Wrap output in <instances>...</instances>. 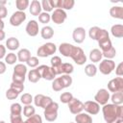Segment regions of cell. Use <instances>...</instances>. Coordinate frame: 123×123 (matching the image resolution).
Listing matches in <instances>:
<instances>
[{
    "label": "cell",
    "instance_id": "obj_48",
    "mask_svg": "<svg viewBox=\"0 0 123 123\" xmlns=\"http://www.w3.org/2000/svg\"><path fill=\"white\" fill-rule=\"evenodd\" d=\"M10 87H12V88L15 89L17 92L21 93V92L24 90V84H20V83H13V82H12V84H11Z\"/></svg>",
    "mask_w": 123,
    "mask_h": 123
},
{
    "label": "cell",
    "instance_id": "obj_52",
    "mask_svg": "<svg viewBox=\"0 0 123 123\" xmlns=\"http://www.w3.org/2000/svg\"><path fill=\"white\" fill-rule=\"evenodd\" d=\"M7 14H8V10H7L6 6H1L0 5V18L1 19L5 18L7 16Z\"/></svg>",
    "mask_w": 123,
    "mask_h": 123
},
{
    "label": "cell",
    "instance_id": "obj_7",
    "mask_svg": "<svg viewBox=\"0 0 123 123\" xmlns=\"http://www.w3.org/2000/svg\"><path fill=\"white\" fill-rule=\"evenodd\" d=\"M115 68V62L112 61V60H108V59H105L103 61L100 62V64H99V70L102 74L104 75H109L111 74L113 69Z\"/></svg>",
    "mask_w": 123,
    "mask_h": 123
},
{
    "label": "cell",
    "instance_id": "obj_50",
    "mask_svg": "<svg viewBox=\"0 0 123 123\" xmlns=\"http://www.w3.org/2000/svg\"><path fill=\"white\" fill-rule=\"evenodd\" d=\"M110 36H109V33H108V31L107 30H105V29H100V32H99V34H98V37H97V41H99L100 39H102V38H105V37H109Z\"/></svg>",
    "mask_w": 123,
    "mask_h": 123
},
{
    "label": "cell",
    "instance_id": "obj_24",
    "mask_svg": "<svg viewBox=\"0 0 123 123\" xmlns=\"http://www.w3.org/2000/svg\"><path fill=\"white\" fill-rule=\"evenodd\" d=\"M40 36L44 39H50V38H52L53 36H54V30H53V28L50 27V26H44L40 30Z\"/></svg>",
    "mask_w": 123,
    "mask_h": 123
},
{
    "label": "cell",
    "instance_id": "obj_26",
    "mask_svg": "<svg viewBox=\"0 0 123 123\" xmlns=\"http://www.w3.org/2000/svg\"><path fill=\"white\" fill-rule=\"evenodd\" d=\"M102 52L95 48V49H92L90 52H89V60L92 62H101L102 60Z\"/></svg>",
    "mask_w": 123,
    "mask_h": 123
},
{
    "label": "cell",
    "instance_id": "obj_53",
    "mask_svg": "<svg viewBox=\"0 0 123 123\" xmlns=\"http://www.w3.org/2000/svg\"><path fill=\"white\" fill-rule=\"evenodd\" d=\"M6 56V47L2 44H0V60L3 59Z\"/></svg>",
    "mask_w": 123,
    "mask_h": 123
},
{
    "label": "cell",
    "instance_id": "obj_54",
    "mask_svg": "<svg viewBox=\"0 0 123 123\" xmlns=\"http://www.w3.org/2000/svg\"><path fill=\"white\" fill-rule=\"evenodd\" d=\"M6 69H7L6 63L4 62H0V74H4L6 72Z\"/></svg>",
    "mask_w": 123,
    "mask_h": 123
},
{
    "label": "cell",
    "instance_id": "obj_44",
    "mask_svg": "<svg viewBox=\"0 0 123 123\" xmlns=\"http://www.w3.org/2000/svg\"><path fill=\"white\" fill-rule=\"evenodd\" d=\"M24 123H42V118H41L40 115L35 113L34 115L28 117V118L24 121Z\"/></svg>",
    "mask_w": 123,
    "mask_h": 123
},
{
    "label": "cell",
    "instance_id": "obj_29",
    "mask_svg": "<svg viewBox=\"0 0 123 123\" xmlns=\"http://www.w3.org/2000/svg\"><path fill=\"white\" fill-rule=\"evenodd\" d=\"M40 78H41L40 73L38 72V70L37 68L36 69H32V70H30L28 72V80L31 83H37Z\"/></svg>",
    "mask_w": 123,
    "mask_h": 123
},
{
    "label": "cell",
    "instance_id": "obj_43",
    "mask_svg": "<svg viewBox=\"0 0 123 123\" xmlns=\"http://www.w3.org/2000/svg\"><path fill=\"white\" fill-rule=\"evenodd\" d=\"M72 98H73V95L71 92H63L60 96V100L63 104H68Z\"/></svg>",
    "mask_w": 123,
    "mask_h": 123
},
{
    "label": "cell",
    "instance_id": "obj_23",
    "mask_svg": "<svg viewBox=\"0 0 123 123\" xmlns=\"http://www.w3.org/2000/svg\"><path fill=\"white\" fill-rule=\"evenodd\" d=\"M6 47L11 50V51H13V50H16L18 49L19 47V40L16 38V37H9L7 40H6Z\"/></svg>",
    "mask_w": 123,
    "mask_h": 123
},
{
    "label": "cell",
    "instance_id": "obj_46",
    "mask_svg": "<svg viewBox=\"0 0 123 123\" xmlns=\"http://www.w3.org/2000/svg\"><path fill=\"white\" fill-rule=\"evenodd\" d=\"M40 4H41V8L44 10L45 12H49L53 11V8L50 4V0H42V2Z\"/></svg>",
    "mask_w": 123,
    "mask_h": 123
},
{
    "label": "cell",
    "instance_id": "obj_21",
    "mask_svg": "<svg viewBox=\"0 0 123 123\" xmlns=\"http://www.w3.org/2000/svg\"><path fill=\"white\" fill-rule=\"evenodd\" d=\"M17 60L20 62H26L32 56H31V52L30 50L26 49V48H23V49H20L17 53Z\"/></svg>",
    "mask_w": 123,
    "mask_h": 123
},
{
    "label": "cell",
    "instance_id": "obj_6",
    "mask_svg": "<svg viewBox=\"0 0 123 123\" xmlns=\"http://www.w3.org/2000/svg\"><path fill=\"white\" fill-rule=\"evenodd\" d=\"M38 72L40 73V76L41 78H43L44 80H47V81H53L55 78H56V72L54 70L53 67L51 66H48V65H45V64H42V65H39L37 68Z\"/></svg>",
    "mask_w": 123,
    "mask_h": 123
},
{
    "label": "cell",
    "instance_id": "obj_45",
    "mask_svg": "<svg viewBox=\"0 0 123 123\" xmlns=\"http://www.w3.org/2000/svg\"><path fill=\"white\" fill-rule=\"evenodd\" d=\"M51 20V15L48 13V12H41L39 15H38V21L40 23H43V24H46V23H49V21Z\"/></svg>",
    "mask_w": 123,
    "mask_h": 123
},
{
    "label": "cell",
    "instance_id": "obj_25",
    "mask_svg": "<svg viewBox=\"0 0 123 123\" xmlns=\"http://www.w3.org/2000/svg\"><path fill=\"white\" fill-rule=\"evenodd\" d=\"M111 32L114 37H118V38L122 37H123V25L122 24L112 25L111 28Z\"/></svg>",
    "mask_w": 123,
    "mask_h": 123
},
{
    "label": "cell",
    "instance_id": "obj_49",
    "mask_svg": "<svg viewBox=\"0 0 123 123\" xmlns=\"http://www.w3.org/2000/svg\"><path fill=\"white\" fill-rule=\"evenodd\" d=\"M10 119H11V123H24L21 115H13V114H11Z\"/></svg>",
    "mask_w": 123,
    "mask_h": 123
},
{
    "label": "cell",
    "instance_id": "obj_32",
    "mask_svg": "<svg viewBox=\"0 0 123 123\" xmlns=\"http://www.w3.org/2000/svg\"><path fill=\"white\" fill-rule=\"evenodd\" d=\"M60 78V80H61V82H62V86H63V87L65 88V87H69L71 85H72V78H71V76L70 75H66V74H62L61 77H59Z\"/></svg>",
    "mask_w": 123,
    "mask_h": 123
},
{
    "label": "cell",
    "instance_id": "obj_10",
    "mask_svg": "<svg viewBox=\"0 0 123 123\" xmlns=\"http://www.w3.org/2000/svg\"><path fill=\"white\" fill-rule=\"evenodd\" d=\"M26 17H27V15H26V13L24 12L16 11L10 17V23H11L12 26L18 27V26H20L26 20Z\"/></svg>",
    "mask_w": 123,
    "mask_h": 123
},
{
    "label": "cell",
    "instance_id": "obj_35",
    "mask_svg": "<svg viewBox=\"0 0 123 123\" xmlns=\"http://www.w3.org/2000/svg\"><path fill=\"white\" fill-rule=\"evenodd\" d=\"M35 113H36L35 107H33L32 105H26V106H24V108H23V114H24V116H26L28 118V117L34 115Z\"/></svg>",
    "mask_w": 123,
    "mask_h": 123
},
{
    "label": "cell",
    "instance_id": "obj_55",
    "mask_svg": "<svg viewBox=\"0 0 123 123\" xmlns=\"http://www.w3.org/2000/svg\"><path fill=\"white\" fill-rule=\"evenodd\" d=\"M5 37H6V34H5V32H4L3 30H0V41H1V40H4Z\"/></svg>",
    "mask_w": 123,
    "mask_h": 123
},
{
    "label": "cell",
    "instance_id": "obj_16",
    "mask_svg": "<svg viewBox=\"0 0 123 123\" xmlns=\"http://www.w3.org/2000/svg\"><path fill=\"white\" fill-rule=\"evenodd\" d=\"M72 38L76 43H82L84 42L86 38V30L83 27H77L74 29L72 33Z\"/></svg>",
    "mask_w": 123,
    "mask_h": 123
},
{
    "label": "cell",
    "instance_id": "obj_8",
    "mask_svg": "<svg viewBox=\"0 0 123 123\" xmlns=\"http://www.w3.org/2000/svg\"><path fill=\"white\" fill-rule=\"evenodd\" d=\"M108 89L111 92H117L123 91V78L122 77H115L111 79L108 83Z\"/></svg>",
    "mask_w": 123,
    "mask_h": 123
},
{
    "label": "cell",
    "instance_id": "obj_33",
    "mask_svg": "<svg viewBox=\"0 0 123 123\" xmlns=\"http://www.w3.org/2000/svg\"><path fill=\"white\" fill-rule=\"evenodd\" d=\"M30 5V2L28 0H16L15 1V6L16 9L19 12H24Z\"/></svg>",
    "mask_w": 123,
    "mask_h": 123
},
{
    "label": "cell",
    "instance_id": "obj_56",
    "mask_svg": "<svg viewBox=\"0 0 123 123\" xmlns=\"http://www.w3.org/2000/svg\"><path fill=\"white\" fill-rule=\"evenodd\" d=\"M111 123H123V117H120V118H118V119H116Z\"/></svg>",
    "mask_w": 123,
    "mask_h": 123
},
{
    "label": "cell",
    "instance_id": "obj_20",
    "mask_svg": "<svg viewBox=\"0 0 123 123\" xmlns=\"http://www.w3.org/2000/svg\"><path fill=\"white\" fill-rule=\"evenodd\" d=\"M110 15L113 18L123 19V7L114 6L110 9Z\"/></svg>",
    "mask_w": 123,
    "mask_h": 123
},
{
    "label": "cell",
    "instance_id": "obj_57",
    "mask_svg": "<svg viewBox=\"0 0 123 123\" xmlns=\"http://www.w3.org/2000/svg\"><path fill=\"white\" fill-rule=\"evenodd\" d=\"M4 26H5L4 21H3V19L0 18V30H3V29H4Z\"/></svg>",
    "mask_w": 123,
    "mask_h": 123
},
{
    "label": "cell",
    "instance_id": "obj_3",
    "mask_svg": "<svg viewBox=\"0 0 123 123\" xmlns=\"http://www.w3.org/2000/svg\"><path fill=\"white\" fill-rule=\"evenodd\" d=\"M70 58H71V59L75 62V63L78 64V65H83V64H85V62H86V56L85 55L84 50H83L81 47H79V46H74V45H73Z\"/></svg>",
    "mask_w": 123,
    "mask_h": 123
},
{
    "label": "cell",
    "instance_id": "obj_42",
    "mask_svg": "<svg viewBox=\"0 0 123 123\" xmlns=\"http://www.w3.org/2000/svg\"><path fill=\"white\" fill-rule=\"evenodd\" d=\"M50 62H51V67H53L54 69H57L58 67H60L62 65V59L59 57V56H54L51 58L50 60Z\"/></svg>",
    "mask_w": 123,
    "mask_h": 123
},
{
    "label": "cell",
    "instance_id": "obj_58",
    "mask_svg": "<svg viewBox=\"0 0 123 123\" xmlns=\"http://www.w3.org/2000/svg\"><path fill=\"white\" fill-rule=\"evenodd\" d=\"M7 4V1H5V0H0V5L1 6H5Z\"/></svg>",
    "mask_w": 123,
    "mask_h": 123
},
{
    "label": "cell",
    "instance_id": "obj_31",
    "mask_svg": "<svg viewBox=\"0 0 123 123\" xmlns=\"http://www.w3.org/2000/svg\"><path fill=\"white\" fill-rule=\"evenodd\" d=\"M85 73L88 77H94L97 74V67L92 63L86 64L85 67Z\"/></svg>",
    "mask_w": 123,
    "mask_h": 123
},
{
    "label": "cell",
    "instance_id": "obj_4",
    "mask_svg": "<svg viewBox=\"0 0 123 123\" xmlns=\"http://www.w3.org/2000/svg\"><path fill=\"white\" fill-rule=\"evenodd\" d=\"M56 51H57V46L55 45V43L46 42L45 44L38 47V49L37 51V54L40 58H46L48 56H51V55L55 54Z\"/></svg>",
    "mask_w": 123,
    "mask_h": 123
},
{
    "label": "cell",
    "instance_id": "obj_60",
    "mask_svg": "<svg viewBox=\"0 0 123 123\" xmlns=\"http://www.w3.org/2000/svg\"><path fill=\"white\" fill-rule=\"evenodd\" d=\"M70 123H73V122H70Z\"/></svg>",
    "mask_w": 123,
    "mask_h": 123
},
{
    "label": "cell",
    "instance_id": "obj_27",
    "mask_svg": "<svg viewBox=\"0 0 123 123\" xmlns=\"http://www.w3.org/2000/svg\"><path fill=\"white\" fill-rule=\"evenodd\" d=\"M98 44L101 48V52H105L107 50H109L111 47H112V44H111V40L109 37H105V38H102L98 41Z\"/></svg>",
    "mask_w": 123,
    "mask_h": 123
},
{
    "label": "cell",
    "instance_id": "obj_34",
    "mask_svg": "<svg viewBox=\"0 0 123 123\" xmlns=\"http://www.w3.org/2000/svg\"><path fill=\"white\" fill-rule=\"evenodd\" d=\"M10 111H11V114L20 115L21 112H22V107H21V105L19 103H13V104L11 105Z\"/></svg>",
    "mask_w": 123,
    "mask_h": 123
},
{
    "label": "cell",
    "instance_id": "obj_2",
    "mask_svg": "<svg viewBox=\"0 0 123 123\" xmlns=\"http://www.w3.org/2000/svg\"><path fill=\"white\" fill-rule=\"evenodd\" d=\"M27 73V66L23 63H17L15 64L12 72V82L13 83H20L24 84L25 78Z\"/></svg>",
    "mask_w": 123,
    "mask_h": 123
},
{
    "label": "cell",
    "instance_id": "obj_36",
    "mask_svg": "<svg viewBox=\"0 0 123 123\" xmlns=\"http://www.w3.org/2000/svg\"><path fill=\"white\" fill-rule=\"evenodd\" d=\"M5 62H6V63H8V64H14L16 62H17V56L14 54V53H12V52H11V53H8L6 56H5Z\"/></svg>",
    "mask_w": 123,
    "mask_h": 123
},
{
    "label": "cell",
    "instance_id": "obj_14",
    "mask_svg": "<svg viewBox=\"0 0 123 123\" xmlns=\"http://www.w3.org/2000/svg\"><path fill=\"white\" fill-rule=\"evenodd\" d=\"M66 17H67V14H66L65 11H63L62 9H55L53 13L51 14V19L56 24L63 23L66 20Z\"/></svg>",
    "mask_w": 123,
    "mask_h": 123
},
{
    "label": "cell",
    "instance_id": "obj_15",
    "mask_svg": "<svg viewBox=\"0 0 123 123\" xmlns=\"http://www.w3.org/2000/svg\"><path fill=\"white\" fill-rule=\"evenodd\" d=\"M25 31L27 33L28 36L30 37H36L37 36L38 34V31H39V28H38V23L37 20H30L27 25H26V28H25Z\"/></svg>",
    "mask_w": 123,
    "mask_h": 123
},
{
    "label": "cell",
    "instance_id": "obj_18",
    "mask_svg": "<svg viewBox=\"0 0 123 123\" xmlns=\"http://www.w3.org/2000/svg\"><path fill=\"white\" fill-rule=\"evenodd\" d=\"M30 13L34 16H38L41 13V4L38 0H33L30 4Z\"/></svg>",
    "mask_w": 123,
    "mask_h": 123
},
{
    "label": "cell",
    "instance_id": "obj_39",
    "mask_svg": "<svg viewBox=\"0 0 123 123\" xmlns=\"http://www.w3.org/2000/svg\"><path fill=\"white\" fill-rule=\"evenodd\" d=\"M19 94H20L19 92H17L15 89H13V88H12V87H10V88L6 91V97H7V99H9V100H14V99H16Z\"/></svg>",
    "mask_w": 123,
    "mask_h": 123
},
{
    "label": "cell",
    "instance_id": "obj_5",
    "mask_svg": "<svg viewBox=\"0 0 123 123\" xmlns=\"http://www.w3.org/2000/svg\"><path fill=\"white\" fill-rule=\"evenodd\" d=\"M58 110H59V104L56 102H52L46 109H44V117L47 121L53 122L58 117Z\"/></svg>",
    "mask_w": 123,
    "mask_h": 123
},
{
    "label": "cell",
    "instance_id": "obj_51",
    "mask_svg": "<svg viewBox=\"0 0 123 123\" xmlns=\"http://www.w3.org/2000/svg\"><path fill=\"white\" fill-rule=\"evenodd\" d=\"M115 74H116L118 77H121V76L123 75V63H122V62H120V63L116 66V68H115Z\"/></svg>",
    "mask_w": 123,
    "mask_h": 123
},
{
    "label": "cell",
    "instance_id": "obj_37",
    "mask_svg": "<svg viewBox=\"0 0 123 123\" xmlns=\"http://www.w3.org/2000/svg\"><path fill=\"white\" fill-rule=\"evenodd\" d=\"M115 55H116V50H115V48H114L113 46L111 47L109 50H107V51H105V52H102V56L105 57V58L108 59V60L113 59V58L115 57Z\"/></svg>",
    "mask_w": 123,
    "mask_h": 123
},
{
    "label": "cell",
    "instance_id": "obj_38",
    "mask_svg": "<svg viewBox=\"0 0 123 123\" xmlns=\"http://www.w3.org/2000/svg\"><path fill=\"white\" fill-rule=\"evenodd\" d=\"M52 88H53L54 91H61L62 89L64 88L59 77H58V78H55V79L53 80V83H52Z\"/></svg>",
    "mask_w": 123,
    "mask_h": 123
},
{
    "label": "cell",
    "instance_id": "obj_30",
    "mask_svg": "<svg viewBox=\"0 0 123 123\" xmlns=\"http://www.w3.org/2000/svg\"><path fill=\"white\" fill-rule=\"evenodd\" d=\"M75 5L74 0H60V7L59 9L62 10H71Z\"/></svg>",
    "mask_w": 123,
    "mask_h": 123
},
{
    "label": "cell",
    "instance_id": "obj_41",
    "mask_svg": "<svg viewBox=\"0 0 123 123\" xmlns=\"http://www.w3.org/2000/svg\"><path fill=\"white\" fill-rule=\"evenodd\" d=\"M100 29H101V28H99V27H97V26L91 27V28L89 29V31H88V36H89V37H90L91 39L96 40V39H97V37H98V34H99V32H100Z\"/></svg>",
    "mask_w": 123,
    "mask_h": 123
},
{
    "label": "cell",
    "instance_id": "obj_28",
    "mask_svg": "<svg viewBox=\"0 0 123 123\" xmlns=\"http://www.w3.org/2000/svg\"><path fill=\"white\" fill-rule=\"evenodd\" d=\"M111 100L112 104L117 105V106H121L123 104V91L114 92L111 96Z\"/></svg>",
    "mask_w": 123,
    "mask_h": 123
},
{
    "label": "cell",
    "instance_id": "obj_40",
    "mask_svg": "<svg viewBox=\"0 0 123 123\" xmlns=\"http://www.w3.org/2000/svg\"><path fill=\"white\" fill-rule=\"evenodd\" d=\"M34 98L33 96L30 94V93H24L23 95H21L20 97V102L23 104V105H31V103L33 102Z\"/></svg>",
    "mask_w": 123,
    "mask_h": 123
},
{
    "label": "cell",
    "instance_id": "obj_13",
    "mask_svg": "<svg viewBox=\"0 0 123 123\" xmlns=\"http://www.w3.org/2000/svg\"><path fill=\"white\" fill-rule=\"evenodd\" d=\"M84 110L87 114L95 115L100 111V105L95 101H86L84 103Z\"/></svg>",
    "mask_w": 123,
    "mask_h": 123
},
{
    "label": "cell",
    "instance_id": "obj_12",
    "mask_svg": "<svg viewBox=\"0 0 123 123\" xmlns=\"http://www.w3.org/2000/svg\"><path fill=\"white\" fill-rule=\"evenodd\" d=\"M68 109L72 114L76 115V114L82 112V111L84 110V103L81 100L73 97L70 100V102L68 103Z\"/></svg>",
    "mask_w": 123,
    "mask_h": 123
},
{
    "label": "cell",
    "instance_id": "obj_17",
    "mask_svg": "<svg viewBox=\"0 0 123 123\" xmlns=\"http://www.w3.org/2000/svg\"><path fill=\"white\" fill-rule=\"evenodd\" d=\"M56 72V75H61V74H66V75H70L73 71H74V67L71 63L68 62H62V65L60 67H58L57 69H54Z\"/></svg>",
    "mask_w": 123,
    "mask_h": 123
},
{
    "label": "cell",
    "instance_id": "obj_11",
    "mask_svg": "<svg viewBox=\"0 0 123 123\" xmlns=\"http://www.w3.org/2000/svg\"><path fill=\"white\" fill-rule=\"evenodd\" d=\"M110 98H111L110 92L106 88H100L94 96L95 102L98 103L99 105H103V106L108 104V101L110 100Z\"/></svg>",
    "mask_w": 123,
    "mask_h": 123
},
{
    "label": "cell",
    "instance_id": "obj_22",
    "mask_svg": "<svg viewBox=\"0 0 123 123\" xmlns=\"http://www.w3.org/2000/svg\"><path fill=\"white\" fill-rule=\"evenodd\" d=\"M76 123H92V118L86 112H80L75 116Z\"/></svg>",
    "mask_w": 123,
    "mask_h": 123
},
{
    "label": "cell",
    "instance_id": "obj_47",
    "mask_svg": "<svg viewBox=\"0 0 123 123\" xmlns=\"http://www.w3.org/2000/svg\"><path fill=\"white\" fill-rule=\"evenodd\" d=\"M38 62H39V61H38V59H37V57H31V58L26 62L27 65L30 66V67H37V66L38 65Z\"/></svg>",
    "mask_w": 123,
    "mask_h": 123
},
{
    "label": "cell",
    "instance_id": "obj_59",
    "mask_svg": "<svg viewBox=\"0 0 123 123\" xmlns=\"http://www.w3.org/2000/svg\"><path fill=\"white\" fill-rule=\"evenodd\" d=\"M0 123H6V122H5V121H3V120H1V121H0Z\"/></svg>",
    "mask_w": 123,
    "mask_h": 123
},
{
    "label": "cell",
    "instance_id": "obj_9",
    "mask_svg": "<svg viewBox=\"0 0 123 123\" xmlns=\"http://www.w3.org/2000/svg\"><path fill=\"white\" fill-rule=\"evenodd\" d=\"M34 103L37 107L38 108H42V109H46L52 102V98L49 97V96H45L43 94H37L35 97H34Z\"/></svg>",
    "mask_w": 123,
    "mask_h": 123
},
{
    "label": "cell",
    "instance_id": "obj_1",
    "mask_svg": "<svg viewBox=\"0 0 123 123\" xmlns=\"http://www.w3.org/2000/svg\"><path fill=\"white\" fill-rule=\"evenodd\" d=\"M103 117L106 123H111L120 117H123V108L122 106H117L114 104H106L102 108Z\"/></svg>",
    "mask_w": 123,
    "mask_h": 123
},
{
    "label": "cell",
    "instance_id": "obj_19",
    "mask_svg": "<svg viewBox=\"0 0 123 123\" xmlns=\"http://www.w3.org/2000/svg\"><path fill=\"white\" fill-rule=\"evenodd\" d=\"M72 48H73V45H72V44L67 43V42H63V43H61V44H60V46H59V51H60V53H61L63 57H70Z\"/></svg>",
    "mask_w": 123,
    "mask_h": 123
}]
</instances>
